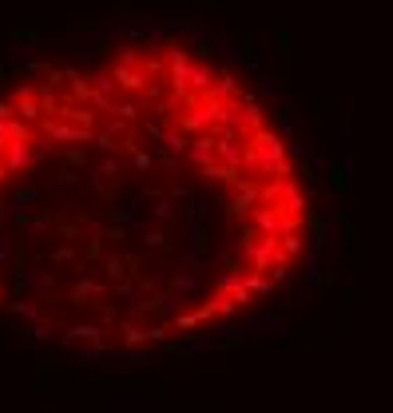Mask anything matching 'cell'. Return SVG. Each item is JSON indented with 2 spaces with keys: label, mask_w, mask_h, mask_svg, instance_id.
I'll return each instance as SVG.
<instances>
[{
  "label": "cell",
  "mask_w": 393,
  "mask_h": 413,
  "mask_svg": "<svg viewBox=\"0 0 393 413\" xmlns=\"http://www.w3.org/2000/svg\"><path fill=\"white\" fill-rule=\"evenodd\" d=\"M314 227L274 104L199 40L0 84V326L99 358L203 342L290 290Z\"/></svg>",
  "instance_id": "1"
}]
</instances>
